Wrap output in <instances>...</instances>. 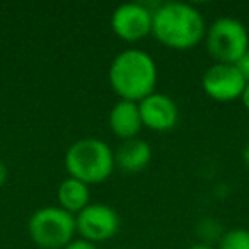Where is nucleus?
I'll use <instances>...</instances> for the list:
<instances>
[{
    "label": "nucleus",
    "mask_w": 249,
    "mask_h": 249,
    "mask_svg": "<svg viewBox=\"0 0 249 249\" xmlns=\"http://www.w3.org/2000/svg\"><path fill=\"white\" fill-rule=\"evenodd\" d=\"M109 84L120 99L140 103L156 92L157 65L147 52L139 48L123 50L109 67Z\"/></svg>",
    "instance_id": "nucleus-2"
},
{
    "label": "nucleus",
    "mask_w": 249,
    "mask_h": 249,
    "mask_svg": "<svg viewBox=\"0 0 249 249\" xmlns=\"http://www.w3.org/2000/svg\"><path fill=\"white\" fill-rule=\"evenodd\" d=\"M56 196H58V203L63 210L77 215L90 203L89 184L82 183L75 178H67L60 183Z\"/></svg>",
    "instance_id": "nucleus-12"
},
{
    "label": "nucleus",
    "mask_w": 249,
    "mask_h": 249,
    "mask_svg": "<svg viewBox=\"0 0 249 249\" xmlns=\"http://www.w3.org/2000/svg\"><path fill=\"white\" fill-rule=\"evenodd\" d=\"M29 237L41 249H63L77 234L75 215L62 207H41L29 217Z\"/></svg>",
    "instance_id": "nucleus-4"
},
{
    "label": "nucleus",
    "mask_w": 249,
    "mask_h": 249,
    "mask_svg": "<svg viewBox=\"0 0 249 249\" xmlns=\"http://www.w3.org/2000/svg\"><path fill=\"white\" fill-rule=\"evenodd\" d=\"M154 9L139 2L121 4L111 14V29L123 41H139L152 33Z\"/></svg>",
    "instance_id": "nucleus-8"
},
{
    "label": "nucleus",
    "mask_w": 249,
    "mask_h": 249,
    "mask_svg": "<svg viewBox=\"0 0 249 249\" xmlns=\"http://www.w3.org/2000/svg\"><path fill=\"white\" fill-rule=\"evenodd\" d=\"M246 82L248 80L239 67L232 63H213L201 77V87L205 94L218 103L241 99Z\"/></svg>",
    "instance_id": "nucleus-7"
},
{
    "label": "nucleus",
    "mask_w": 249,
    "mask_h": 249,
    "mask_svg": "<svg viewBox=\"0 0 249 249\" xmlns=\"http://www.w3.org/2000/svg\"><path fill=\"white\" fill-rule=\"evenodd\" d=\"M152 33L157 41L173 50H190L205 38L203 16L184 2H164L154 9Z\"/></svg>",
    "instance_id": "nucleus-1"
},
{
    "label": "nucleus",
    "mask_w": 249,
    "mask_h": 249,
    "mask_svg": "<svg viewBox=\"0 0 249 249\" xmlns=\"http://www.w3.org/2000/svg\"><path fill=\"white\" fill-rule=\"evenodd\" d=\"M188 249H215V248H213V246H210V244H207V242H200V244L190 246Z\"/></svg>",
    "instance_id": "nucleus-19"
},
{
    "label": "nucleus",
    "mask_w": 249,
    "mask_h": 249,
    "mask_svg": "<svg viewBox=\"0 0 249 249\" xmlns=\"http://www.w3.org/2000/svg\"><path fill=\"white\" fill-rule=\"evenodd\" d=\"M63 249H97V246L94 242H89L86 239H73L70 244H67Z\"/></svg>",
    "instance_id": "nucleus-14"
},
{
    "label": "nucleus",
    "mask_w": 249,
    "mask_h": 249,
    "mask_svg": "<svg viewBox=\"0 0 249 249\" xmlns=\"http://www.w3.org/2000/svg\"><path fill=\"white\" fill-rule=\"evenodd\" d=\"M109 128L121 142L135 139L143 128L139 103L124 99L118 101L109 111Z\"/></svg>",
    "instance_id": "nucleus-10"
},
{
    "label": "nucleus",
    "mask_w": 249,
    "mask_h": 249,
    "mask_svg": "<svg viewBox=\"0 0 249 249\" xmlns=\"http://www.w3.org/2000/svg\"><path fill=\"white\" fill-rule=\"evenodd\" d=\"M241 101H242V104H244V106L249 109V80L246 82V87H244V90H242V94H241Z\"/></svg>",
    "instance_id": "nucleus-17"
},
{
    "label": "nucleus",
    "mask_w": 249,
    "mask_h": 249,
    "mask_svg": "<svg viewBox=\"0 0 249 249\" xmlns=\"http://www.w3.org/2000/svg\"><path fill=\"white\" fill-rule=\"evenodd\" d=\"M152 160V147L143 139L123 140L114 150V166L124 173H140Z\"/></svg>",
    "instance_id": "nucleus-11"
},
{
    "label": "nucleus",
    "mask_w": 249,
    "mask_h": 249,
    "mask_svg": "<svg viewBox=\"0 0 249 249\" xmlns=\"http://www.w3.org/2000/svg\"><path fill=\"white\" fill-rule=\"evenodd\" d=\"M143 126L156 132H169L179 121V109L173 97L162 92H152L139 103Z\"/></svg>",
    "instance_id": "nucleus-9"
},
{
    "label": "nucleus",
    "mask_w": 249,
    "mask_h": 249,
    "mask_svg": "<svg viewBox=\"0 0 249 249\" xmlns=\"http://www.w3.org/2000/svg\"><path fill=\"white\" fill-rule=\"evenodd\" d=\"M207 50L215 63L237 65L249 50L248 29L234 18H218L207 31Z\"/></svg>",
    "instance_id": "nucleus-5"
},
{
    "label": "nucleus",
    "mask_w": 249,
    "mask_h": 249,
    "mask_svg": "<svg viewBox=\"0 0 249 249\" xmlns=\"http://www.w3.org/2000/svg\"><path fill=\"white\" fill-rule=\"evenodd\" d=\"M218 249H249V229L237 227L227 231L220 237Z\"/></svg>",
    "instance_id": "nucleus-13"
},
{
    "label": "nucleus",
    "mask_w": 249,
    "mask_h": 249,
    "mask_svg": "<svg viewBox=\"0 0 249 249\" xmlns=\"http://www.w3.org/2000/svg\"><path fill=\"white\" fill-rule=\"evenodd\" d=\"M7 178H9V169H7V166H5L4 160L0 159V186H4Z\"/></svg>",
    "instance_id": "nucleus-16"
},
{
    "label": "nucleus",
    "mask_w": 249,
    "mask_h": 249,
    "mask_svg": "<svg viewBox=\"0 0 249 249\" xmlns=\"http://www.w3.org/2000/svg\"><path fill=\"white\" fill-rule=\"evenodd\" d=\"M75 225L80 239L96 244L116 235L120 229V217L109 205L89 203L82 212L75 215Z\"/></svg>",
    "instance_id": "nucleus-6"
},
{
    "label": "nucleus",
    "mask_w": 249,
    "mask_h": 249,
    "mask_svg": "<svg viewBox=\"0 0 249 249\" xmlns=\"http://www.w3.org/2000/svg\"><path fill=\"white\" fill-rule=\"evenodd\" d=\"M118 249H128V248H118Z\"/></svg>",
    "instance_id": "nucleus-20"
},
{
    "label": "nucleus",
    "mask_w": 249,
    "mask_h": 249,
    "mask_svg": "<svg viewBox=\"0 0 249 249\" xmlns=\"http://www.w3.org/2000/svg\"><path fill=\"white\" fill-rule=\"evenodd\" d=\"M241 156H242V162H244L246 167L249 169V143H248V145H244V149H242Z\"/></svg>",
    "instance_id": "nucleus-18"
},
{
    "label": "nucleus",
    "mask_w": 249,
    "mask_h": 249,
    "mask_svg": "<svg viewBox=\"0 0 249 249\" xmlns=\"http://www.w3.org/2000/svg\"><path fill=\"white\" fill-rule=\"evenodd\" d=\"M237 67L242 72V75L246 77V80H249V50L246 52V55L237 62Z\"/></svg>",
    "instance_id": "nucleus-15"
},
{
    "label": "nucleus",
    "mask_w": 249,
    "mask_h": 249,
    "mask_svg": "<svg viewBox=\"0 0 249 249\" xmlns=\"http://www.w3.org/2000/svg\"><path fill=\"white\" fill-rule=\"evenodd\" d=\"M70 178L86 184H99L106 181L114 171V152L106 142L99 139H80L67 149L63 157Z\"/></svg>",
    "instance_id": "nucleus-3"
}]
</instances>
